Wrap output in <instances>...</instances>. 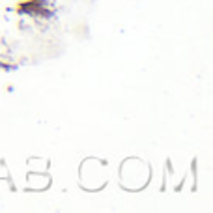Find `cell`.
Segmentation results:
<instances>
[]
</instances>
